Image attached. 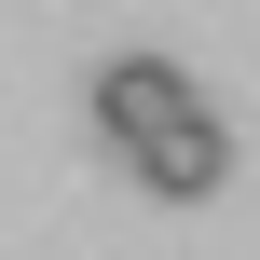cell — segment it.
Instances as JSON below:
<instances>
[{"mask_svg": "<svg viewBox=\"0 0 260 260\" xmlns=\"http://www.w3.org/2000/svg\"><path fill=\"white\" fill-rule=\"evenodd\" d=\"M192 110H206V96H192L178 55H110V69H96V137H110L123 165H137L165 123H192Z\"/></svg>", "mask_w": 260, "mask_h": 260, "instance_id": "obj_1", "label": "cell"}, {"mask_svg": "<svg viewBox=\"0 0 260 260\" xmlns=\"http://www.w3.org/2000/svg\"><path fill=\"white\" fill-rule=\"evenodd\" d=\"M219 178H233V123H219V110H192V123H165V137L137 151V192H151V206H206Z\"/></svg>", "mask_w": 260, "mask_h": 260, "instance_id": "obj_2", "label": "cell"}]
</instances>
